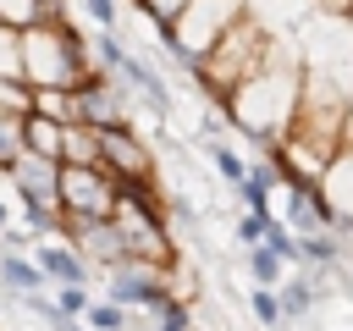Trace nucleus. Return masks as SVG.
<instances>
[{
    "mask_svg": "<svg viewBox=\"0 0 353 331\" xmlns=\"http://www.w3.org/2000/svg\"><path fill=\"white\" fill-rule=\"evenodd\" d=\"M243 204H248L254 215H265V177H248V182H243Z\"/></svg>",
    "mask_w": 353,
    "mask_h": 331,
    "instance_id": "9b49d317",
    "label": "nucleus"
},
{
    "mask_svg": "<svg viewBox=\"0 0 353 331\" xmlns=\"http://www.w3.org/2000/svg\"><path fill=\"white\" fill-rule=\"evenodd\" d=\"M0 221H6V210H0Z\"/></svg>",
    "mask_w": 353,
    "mask_h": 331,
    "instance_id": "f3484780",
    "label": "nucleus"
},
{
    "mask_svg": "<svg viewBox=\"0 0 353 331\" xmlns=\"http://www.w3.org/2000/svg\"><path fill=\"white\" fill-rule=\"evenodd\" d=\"M303 303H309V292H303V287H287V292H281V309H287V314H298Z\"/></svg>",
    "mask_w": 353,
    "mask_h": 331,
    "instance_id": "4468645a",
    "label": "nucleus"
},
{
    "mask_svg": "<svg viewBox=\"0 0 353 331\" xmlns=\"http://www.w3.org/2000/svg\"><path fill=\"white\" fill-rule=\"evenodd\" d=\"M210 160H215V171H221V177H232V182H243V160H237L232 149H210Z\"/></svg>",
    "mask_w": 353,
    "mask_h": 331,
    "instance_id": "9d476101",
    "label": "nucleus"
},
{
    "mask_svg": "<svg viewBox=\"0 0 353 331\" xmlns=\"http://www.w3.org/2000/svg\"><path fill=\"white\" fill-rule=\"evenodd\" d=\"M6 149H11V143H6V132H0V154H6Z\"/></svg>",
    "mask_w": 353,
    "mask_h": 331,
    "instance_id": "dca6fc26",
    "label": "nucleus"
},
{
    "mask_svg": "<svg viewBox=\"0 0 353 331\" xmlns=\"http://www.w3.org/2000/svg\"><path fill=\"white\" fill-rule=\"evenodd\" d=\"M265 243H270V248H276V254H281V259H303V248H298V243H292V237H287V226H276V221H270V226H265Z\"/></svg>",
    "mask_w": 353,
    "mask_h": 331,
    "instance_id": "1a4fd4ad",
    "label": "nucleus"
},
{
    "mask_svg": "<svg viewBox=\"0 0 353 331\" xmlns=\"http://www.w3.org/2000/svg\"><path fill=\"white\" fill-rule=\"evenodd\" d=\"M110 298H116V303H160V287L121 276V281H110Z\"/></svg>",
    "mask_w": 353,
    "mask_h": 331,
    "instance_id": "39448f33",
    "label": "nucleus"
},
{
    "mask_svg": "<svg viewBox=\"0 0 353 331\" xmlns=\"http://www.w3.org/2000/svg\"><path fill=\"white\" fill-rule=\"evenodd\" d=\"M39 265H44V276H50V281H61V287L83 281V259H77V254H66V248H39Z\"/></svg>",
    "mask_w": 353,
    "mask_h": 331,
    "instance_id": "f03ea898",
    "label": "nucleus"
},
{
    "mask_svg": "<svg viewBox=\"0 0 353 331\" xmlns=\"http://www.w3.org/2000/svg\"><path fill=\"white\" fill-rule=\"evenodd\" d=\"M281 265H287V259H281L270 243H265V248H259V243L248 248V270H254V281H265V287H281Z\"/></svg>",
    "mask_w": 353,
    "mask_h": 331,
    "instance_id": "7ed1b4c3",
    "label": "nucleus"
},
{
    "mask_svg": "<svg viewBox=\"0 0 353 331\" xmlns=\"http://www.w3.org/2000/svg\"><path fill=\"white\" fill-rule=\"evenodd\" d=\"M83 6H88V17L99 28H116V0H83Z\"/></svg>",
    "mask_w": 353,
    "mask_h": 331,
    "instance_id": "ddd939ff",
    "label": "nucleus"
},
{
    "mask_svg": "<svg viewBox=\"0 0 353 331\" xmlns=\"http://www.w3.org/2000/svg\"><path fill=\"white\" fill-rule=\"evenodd\" d=\"M121 77H132V83H138V88H143L154 105H165V83H160V77H154V72H149L138 55H121Z\"/></svg>",
    "mask_w": 353,
    "mask_h": 331,
    "instance_id": "20e7f679",
    "label": "nucleus"
},
{
    "mask_svg": "<svg viewBox=\"0 0 353 331\" xmlns=\"http://www.w3.org/2000/svg\"><path fill=\"white\" fill-rule=\"evenodd\" d=\"M0 281H6L11 292H22V298H28V292H39L44 265H39V259H17V254H6V259H0Z\"/></svg>",
    "mask_w": 353,
    "mask_h": 331,
    "instance_id": "f257e3e1",
    "label": "nucleus"
},
{
    "mask_svg": "<svg viewBox=\"0 0 353 331\" xmlns=\"http://www.w3.org/2000/svg\"><path fill=\"white\" fill-rule=\"evenodd\" d=\"M248 309L259 314V325H281V320H287V309H281V298H276L270 287H259V292L248 298Z\"/></svg>",
    "mask_w": 353,
    "mask_h": 331,
    "instance_id": "423d86ee",
    "label": "nucleus"
},
{
    "mask_svg": "<svg viewBox=\"0 0 353 331\" xmlns=\"http://www.w3.org/2000/svg\"><path fill=\"white\" fill-rule=\"evenodd\" d=\"M88 325L94 331H121V303L110 298V303H88Z\"/></svg>",
    "mask_w": 353,
    "mask_h": 331,
    "instance_id": "0eeeda50",
    "label": "nucleus"
},
{
    "mask_svg": "<svg viewBox=\"0 0 353 331\" xmlns=\"http://www.w3.org/2000/svg\"><path fill=\"white\" fill-rule=\"evenodd\" d=\"M61 309H72V314H88V292L72 281V287H61Z\"/></svg>",
    "mask_w": 353,
    "mask_h": 331,
    "instance_id": "f8f14e48",
    "label": "nucleus"
},
{
    "mask_svg": "<svg viewBox=\"0 0 353 331\" xmlns=\"http://www.w3.org/2000/svg\"><path fill=\"white\" fill-rule=\"evenodd\" d=\"M265 226H270V215H254V210H248V215L237 221V243H243V248H254V243L265 237Z\"/></svg>",
    "mask_w": 353,
    "mask_h": 331,
    "instance_id": "6e6552de",
    "label": "nucleus"
},
{
    "mask_svg": "<svg viewBox=\"0 0 353 331\" xmlns=\"http://www.w3.org/2000/svg\"><path fill=\"white\" fill-rule=\"evenodd\" d=\"M154 331H188V314H182V309H171V314H165Z\"/></svg>",
    "mask_w": 353,
    "mask_h": 331,
    "instance_id": "2eb2a0df",
    "label": "nucleus"
}]
</instances>
